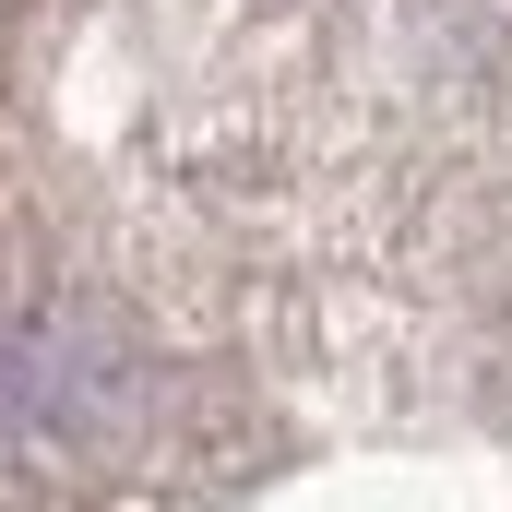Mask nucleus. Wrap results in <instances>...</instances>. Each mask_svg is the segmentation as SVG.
<instances>
[{"mask_svg":"<svg viewBox=\"0 0 512 512\" xmlns=\"http://www.w3.org/2000/svg\"><path fill=\"white\" fill-rule=\"evenodd\" d=\"M131 417V358L60 298H0V441H96Z\"/></svg>","mask_w":512,"mask_h":512,"instance_id":"obj_1","label":"nucleus"}]
</instances>
